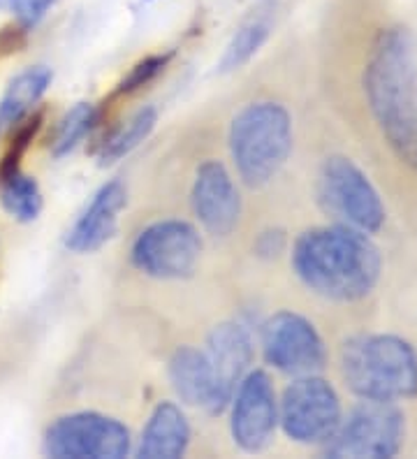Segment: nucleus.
<instances>
[{"instance_id": "f257e3e1", "label": "nucleus", "mask_w": 417, "mask_h": 459, "mask_svg": "<svg viewBox=\"0 0 417 459\" xmlns=\"http://www.w3.org/2000/svg\"><path fill=\"white\" fill-rule=\"evenodd\" d=\"M361 93L385 146L417 174V38L408 26L378 30L361 70Z\"/></svg>"}, {"instance_id": "f03ea898", "label": "nucleus", "mask_w": 417, "mask_h": 459, "mask_svg": "<svg viewBox=\"0 0 417 459\" xmlns=\"http://www.w3.org/2000/svg\"><path fill=\"white\" fill-rule=\"evenodd\" d=\"M297 279L336 304L367 299L383 276V255L371 235L351 225H320L301 232L292 248Z\"/></svg>"}, {"instance_id": "7ed1b4c3", "label": "nucleus", "mask_w": 417, "mask_h": 459, "mask_svg": "<svg viewBox=\"0 0 417 459\" xmlns=\"http://www.w3.org/2000/svg\"><path fill=\"white\" fill-rule=\"evenodd\" d=\"M341 376L355 397L404 402L417 397V351L404 336L355 334L341 346Z\"/></svg>"}, {"instance_id": "20e7f679", "label": "nucleus", "mask_w": 417, "mask_h": 459, "mask_svg": "<svg viewBox=\"0 0 417 459\" xmlns=\"http://www.w3.org/2000/svg\"><path fill=\"white\" fill-rule=\"evenodd\" d=\"M230 153L241 179L253 188L269 184L292 153V118L278 102L246 105L230 126Z\"/></svg>"}, {"instance_id": "39448f33", "label": "nucleus", "mask_w": 417, "mask_h": 459, "mask_svg": "<svg viewBox=\"0 0 417 459\" xmlns=\"http://www.w3.org/2000/svg\"><path fill=\"white\" fill-rule=\"evenodd\" d=\"M317 202L336 223L351 225L367 235H378L387 221V209L367 172L348 156L325 158L317 172Z\"/></svg>"}, {"instance_id": "423d86ee", "label": "nucleus", "mask_w": 417, "mask_h": 459, "mask_svg": "<svg viewBox=\"0 0 417 459\" xmlns=\"http://www.w3.org/2000/svg\"><path fill=\"white\" fill-rule=\"evenodd\" d=\"M406 443V415L395 402L361 399L323 443L327 457H395Z\"/></svg>"}, {"instance_id": "0eeeda50", "label": "nucleus", "mask_w": 417, "mask_h": 459, "mask_svg": "<svg viewBox=\"0 0 417 459\" xmlns=\"http://www.w3.org/2000/svg\"><path fill=\"white\" fill-rule=\"evenodd\" d=\"M343 409L334 385L316 374L297 376L285 387L278 422L288 438L306 446H323L339 429Z\"/></svg>"}, {"instance_id": "6e6552de", "label": "nucleus", "mask_w": 417, "mask_h": 459, "mask_svg": "<svg viewBox=\"0 0 417 459\" xmlns=\"http://www.w3.org/2000/svg\"><path fill=\"white\" fill-rule=\"evenodd\" d=\"M45 453L58 459H121L130 453V431L95 411L63 415L47 429Z\"/></svg>"}, {"instance_id": "1a4fd4ad", "label": "nucleus", "mask_w": 417, "mask_h": 459, "mask_svg": "<svg viewBox=\"0 0 417 459\" xmlns=\"http://www.w3.org/2000/svg\"><path fill=\"white\" fill-rule=\"evenodd\" d=\"M200 253L202 239L193 225L161 221L139 232L133 244V264L153 279H188L200 263Z\"/></svg>"}, {"instance_id": "9d476101", "label": "nucleus", "mask_w": 417, "mask_h": 459, "mask_svg": "<svg viewBox=\"0 0 417 459\" xmlns=\"http://www.w3.org/2000/svg\"><path fill=\"white\" fill-rule=\"evenodd\" d=\"M262 351L265 359L283 374H317L327 364L320 332L295 311H278L262 325Z\"/></svg>"}, {"instance_id": "9b49d317", "label": "nucleus", "mask_w": 417, "mask_h": 459, "mask_svg": "<svg viewBox=\"0 0 417 459\" xmlns=\"http://www.w3.org/2000/svg\"><path fill=\"white\" fill-rule=\"evenodd\" d=\"M234 443L246 453H260L274 441L278 425V402L274 383L265 371H250L239 381L232 397Z\"/></svg>"}, {"instance_id": "f8f14e48", "label": "nucleus", "mask_w": 417, "mask_h": 459, "mask_svg": "<svg viewBox=\"0 0 417 459\" xmlns=\"http://www.w3.org/2000/svg\"><path fill=\"white\" fill-rule=\"evenodd\" d=\"M195 216L209 235L228 237L239 223L241 200L232 177L218 160H206L195 174L193 193Z\"/></svg>"}, {"instance_id": "ddd939ff", "label": "nucleus", "mask_w": 417, "mask_h": 459, "mask_svg": "<svg viewBox=\"0 0 417 459\" xmlns=\"http://www.w3.org/2000/svg\"><path fill=\"white\" fill-rule=\"evenodd\" d=\"M206 359L216 383L218 411H225L234 397V390L253 362V339L239 323H222L213 327L206 339Z\"/></svg>"}, {"instance_id": "4468645a", "label": "nucleus", "mask_w": 417, "mask_h": 459, "mask_svg": "<svg viewBox=\"0 0 417 459\" xmlns=\"http://www.w3.org/2000/svg\"><path fill=\"white\" fill-rule=\"evenodd\" d=\"M128 193L121 181H109L95 193L93 200L67 232L65 247L73 253H93L117 235L118 213L126 209Z\"/></svg>"}, {"instance_id": "2eb2a0df", "label": "nucleus", "mask_w": 417, "mask_h": 459, "mask_svg": "<svg viewBox=\"0 0 417 459\" xmlns=\"http://www.w3.org/2000/svg\"><path fill=\"white\" fill-rule=\"evenodd\" d=\"M169 381L174 393L188 406H200L206 413L218 415L216 383L204 351L181 346L169 359Z\"/></svg>"}, {"instance_id": "dca6fc26", "label": "nucleus", "mask_w": 417, "mask_h": 459, "mask_svg": "<svg viewBox=\"0 0 417 459\" xmlns=\"http://www.w3.org/2000/svg\"><path fill=\"white\" fill-rule=\"evenodd\" d=\"M190 443V427L186 415L174 402L158 403L139 441V457L177 459L186 455Z\"/></svg>"}, {"instance_id": "f3484780", "label": "nucleus", "mask_w": 417, "mask_h": 459, "mask_svg": "<svg viewBox=\"0 0 417 459\" xmlns=\"http://www.w3.org/2000/svg\"><path fill=\"white\" fill-rule=\"evenodd\" d=\"M51 70L45 65L28 67L12 79L7 91L0 98V134L17 128L28 112L38 105V100L47 93L51 84Z\"/></svg>"}, {"instance_id": "a211bd4d", "label": "nucleus", "mask_w": 417, "mask_h": 459, "mask_svg": "<svg viewBox=\"0 0 417 459\" xmlns=\"http://www.w3.org/2000/svg\"><path fill=\"white\" fill-rule=\"evenodd\" d=\"M156 124V107H142L139 112H135L128 121H123V124L102 142L100 165L117 163L123 156H128L130 152H135V149L153 133Z\"/></svg>"}, {"instance_id": "6ab92c4d", "label": "nucleus", "mask_w": 417, "mask_h": 459, "mask_svg": "<svg viewBox=\"0 0 417 459\" xmlns=\"http://www.w3.org/2000/svg\"><path fill=\"white\" fill-rule=\"evenodd\" d=\"M0 184H3L0 202L12 219L22 221V223H30V221L38 219L39 212H42V193H39V186L35 184V179L22 172H14Z\"/></svg>"}, {"instance_id": "aec40b11", "label": "nucleus", "mask_w": 417, "mask_h": 459, "mask_svg": "<svg viewBox=\"0 0 417 459\" xmlns=\"http://www.w3.org/2000/svg\"><path fill=\"white\" fill-rule=\"evenodd\" d=\"M98 121V109H95L91 102H79L74 105L65 117L61 118L58 130H56V137L51 142V153L56 158H63L67 153H73L86 134L91 133V128Z\"/></svg>"}, {"instance_id": "412c9836", "label": "nucleus", "mask_w": 417, "mask_h": 459, "mask_svg": "<svg viewBox=\"0 0 417 459\" xmlns=\"http://www.w3.org/2000/svg\"><path fill=\"white\" fill-rule=\"evenodd\" d=\"M269 38V26L265 22H250L246 26H241L234 38L230 39L228 49L221 58V73H232V70H239L241 65L256 56L257 51L262 49V45L267 42Z\"/></svg>"}, {"instance_id": "4be33fe9", "label": "nucleus", "mask_w": 417, "mask_h": 459, "mask_svg": "<svg viewBox=\"0 0 417 459\" xmlns=\"http://www.w3.org/2000/svg\"><path fill=\"white\" fill-rule=\"evenodd\" d=\"M39 124H42V114L33 117L30 121H26V124L17 126V134H14L10 149H7V153L3 156V160H0V181H5L7 177L19 172V163H22V158L26 156L30 142L35 140Z\"/></svg>"}, {"instance_id": "5701e85b", "label": "nucleus", "mask_w": 417, "mask_h": 459, "mask_svg": "<svg viewBox=\"0 0 417 459\" xmlns=\"http://www.w3.org/2000/svg\"><path fill=\"white\" fill-rule=\"evenodd\" d=\"M169 58H172V54H161V56H149L144 58V61H139L137 65L130 70V74L121 82V86H118V96H123V93H133V91L142 89V86L151 84L153 79L158 77V74L162 73L167 67V63H169Z\"/></svg>"}, {"instance_id": "b1692460", "label": "nucleus", "mask_w": 417, "mask_h": 459, "mask_svg": "<svg viewBox=\"0 0 417 459\" xmlns=\"http://www.w3.org/2000/svg\"><path fill=\"white\" fill-rule=\"evenodd\" d=\"M54 3L56 0H0V10L17 14L19 26L28 30L45 19V14L51 10Z\"/></svg>"}, {"instance_id": "393cba45", "label": "nucleus", "mask_w": 417, "mask_h": 459, "mask_svg": "<svg viewBox=\"0 0 417 459\" xmlns=\"http://www.w3.org/2000/svg\"><path fill=\"white\" fill-rule=\"evenodd\" d=\"M283 247L285 235L281 230H269V232H265V235L260 237V241H257V251H260V255H267V258L278 255V253L283 251Z\"/></svg>"}, {"instance_id": "a878e982", "label": "nucleus", "mask_w": 417, "mask_h": 459, "mask_svg": "<svg viewBox=\"0 0 417 459\" xmlns=\"http://www.w3.org/2000/svg\"><path fill=\"white\" fill-rule=\"evenodd\" d=\"M26 39V29L23 26H10L0 30V56H5L10 51H17Z\"/></svg>"}]
</instances>
